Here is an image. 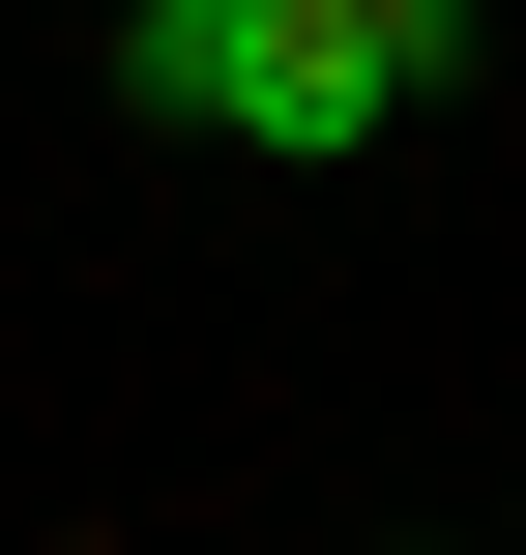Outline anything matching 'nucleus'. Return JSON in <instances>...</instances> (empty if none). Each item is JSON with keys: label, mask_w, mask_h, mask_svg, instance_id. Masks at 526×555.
Listing matches in <instances>:
<instances>
[{"label": "nucleus", "mask_w": 526, "mask_h": 555, "mask_svg": "<svg viewBox=\"0 0 526 555\" xmlns=\"http://www.w3.org/2000/svg\"><path fill=\"white\" fill-rule=\"evenodd\" d=\"M117 88H146L176 146H234V176H351V146L410 117V59H381L351 0H146Z\"/></svg>", "instance_id": "1"}, {"label": "nucleus", "mask_w": 526, "mask_h": 555, "mask_svg": "<svg viewBox=\"0 0 526 555\" xmlns=\"http://www.w3.org/2000/svg\"><path fill=\"white\" fill-rule=\"evenodd\" d=\"M351 29H381V59H410V88H439V59H469V0H351Z\"/></svg>", "instance_id": "2"}]
</instances>
